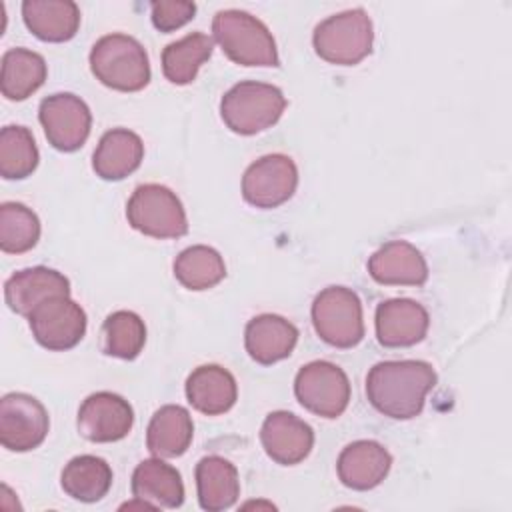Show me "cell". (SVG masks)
Segmentation results:
<instances>
[{"mask_svg":"<svg viewBox=\"0 0 512 512\" xmlns=\"http://www.w3.org/2000/svg\"><path fill=\"white\" fill-rule=\"evenodd\" d=\"M434 386L436 372L424 360H384L366 376L368 402L394 420L416 418Z\"/></svg>","mask_w":512,"mask_h":512,"instance_id":"6da1fadb","label":"cell"},{"mask_svg":"<svg viewBox=\"0 0 512 512\" xmlns=\"http://www.w3.org/2000/svg\"><path fill=\"white\" fill-rule=\"evenodd\" d=\"M212 34L224 54L240 66H278V48L268 26L246 10H218Z\"/></svg>","mask_w":512,"mask_h":512,"instance_id":"7a4b0ae2","label":"cell"},{"mask_svg":"<svg viewBox=\"0 0 512 512\" xmlns=\"http://www.w3.org/2000/svg\"><path fill=\"white\" fill-rule=\"evenodd\" d=\"M90 70L104 86L120 92H138L150 82L146 48L128 34H106L90 50Z\"/></svg>","mask_w":512,"mask_h":512,"instance_id":"3957f363","label":"cell"},{"mask_svg":"<svg viewBox=\"0 0 512 512\" xmlns=\"http://www.w3.org/2000/svg\"><path fill=\"white\" fill-rule=\"evenodd\" d=\"M284 108L286 98L282 90L258 80H242L234 84L220 100V116L224 124L242 136H252L274 126Z\"/></svg>","mask_w":512,"mask_h":512,"instance_id":"277c9868","label":"cell"},{"mask_svg":"<svg viewBox=\"0 0 512 512\" xmlns=\"http://www.w3.org/2000/svg\"><path fill=\"white\" fill-rule=\"evenodd\" d=\"M312 44L322 60L338 66H354L372 52V20L364 8L332 14L316 24Z\"/></svg>","mask_w":512,"mask_h":512,"instance_id":"5b68a950","label":"cell"},{"mask_svg":"<svg viewBox=\"0 0 512 512\" xmlns=\"http://www.w3.org/2000/svg\"><path fill=\"white\" fill-rule=\"evenodd\" d=\"M312 326L334 348H352L364 338L362 302L352 288L328 286L312 302Z\"/></svg>","mask_w":512,"mask_h":512,"instance_id":"8992f818","label":"cell"},{"mask_svg":"<svg viewBox=\"0 0 512 512\" xmlns=\"http://www.w3.org/2000/svg\"><path fill=\"white\" fill-rule=\"evenodd\" d=\"M128 224L152 238H180L188 232V218L180 198L162 184H140L126 204Z\"/></svg>","mask_w":512,"mask_h":512,"instance_id":"52a82bcc","label":"cell"},{"mask_svg":"<svg viewBox=\"0 0 512 512\" xmlns=\"http://www.w3.org/2000/svg\"><path fill=\"white\" fill-rule=\"evenodd\" d=\"M294 394L308 412L322 418H338L350 402V380L340 366L328 360H314L298 370Z\"/></svg>","mask_w":512,"mask_h":512,"instance_id":"ba28073f","label":"cell"},{"mask_svg":"<svg viewBox=\"0 0 512 512\" xmlns=\"http://www.w3.org/2000/svg\"><path fill=\"white\" fill-rule=\"evenodd\" d=\"M38 118L48 138L60 152H74L90 136L92 112L88 104L72 92H56L40 102Z\"/></svg>","mask_w":512,"mask_h":512,"instance_id":"9c48e42d","label":"cell"},{"mask_svg":"<svg viewBox=\"0 0 512 512\" xmlns=\"http://www.w3.org/2000/svg\"><path fill=\"white\" fill-rule=\"evenodd\" d=\"M50 418L44 404L24 392L4 394L0 400V442L10 452H30L48 434Z\"/></svg>","mask_w":512,"mask_h":512,"instance_id":"30bf717a","label":"cell"},{"mask_svg":"<svg viewBox=\"0 0 512 512\" xmlns=\"http://www.w3.org/2000/svg\"><path fill=\"white\" fill-rule=\"evenodd\" d=\"M36 342L48 350L74 348L86 334V312L70 296H54L40 302L28 316Z\"/></svg>","mask_w":512,"mask_h":512,"instance_id":"8fae6325","label":"cell"},{"mask_svg":"<svg viewBox=\"0 0 512 512\" xmlns=\"http://www.w3.org/2000/svg\"><path fill=\"white\" fill-rule=\"evenodd\" d=\"M298 168L286 154H266L252 162L242 176V196L256 208H276L292 198Z\"/></svg>","mask_w":512,"mask_h":512,"instance_id":"7c38bea8","label":"cell"},{"mask_svg":"<svg viewBox=\"0 0 512 512\" xmlns=\"http://www.w3.org/2000/svg\"><path fill=\"white\" fill-rule=\"evenodd\" d=\"M78 432L90 442H118L126 438L134 424V410L120 394L100 390L80 404Z\"/></svg>","mask_w":512,"mask_h":512,"instance_id":"4fadbf2b","label":"cell"},{"mask_svg":"<svg viewBox=\"0 0 512 512\" xmlns=\"http://www.w3.org/2000/svg\"><path fill=\"white\" fill-rule=\"evenodd\" d=\"M260 442L268 458L282 466L300 464L314 446V430L292 412H270L260 428Z\"/></svg>","mask_w":512,"mask_h":512,"instance_id":"5bb4252c","label":"cell"},{"mask_svg":"<svg viewBox=\"0 0 512 512\" xmlns=\"http://www.w3.org/2000/svg\"><path fill=\"white\" fill-rule=\"evenodd\" d=\"M376 338L384 348H406L424 340L428 310L410 298H390L376 306Z\"/></svg>","mask_w":512,"mask_h":512,"instance_id":"9a60e30c","label":"cell"},{"mask_svg":"<svg viewBox=\"0 0 512 512\" xmlns=\"http://www.w3.org/2000/svg\"><path fill=\"white\" fill-rule=\"evenodd\" d=\"M54 296H70V280L48 266H32L14 272L4 282V298L12 312L30 316L44 300Z\"/></svg>","mask_w":512,"mask_h":512,"instance_id":"2e32d148","label":"cell"},{"mask_svg":"<svg viewBox=\"0 0 512 512\" xmlns=\"http://www.w3.org/2000/svg\"><path fill=\"white\" fill-rule=\"evenodd\" d=\"M392 454L376 440H356L342 448L336 472L338 480L352 490H372L390 472Z\"/></svg>","mask_w":512,"mask_h":512,"instance_id":"e0dca14e","label":"cell"},{"mask_svg":"<svg viewBox=\"0 0 512 512\" xmlns=\"http://www.w3.org/2000/svg\"><path fill=\"white\" fill-rule=\"evenodd\" d=\"M368 274L384 286H422L428 280V264L410 242L390 240L370 256Z\"/></svg>","mask_w":512,"mask_h":512,"instance_id":"ac0fdd59","label":"cell"},{"mask_svg":"<svg viewBox=\"0 0 512 512\" xmlns=\"http://www.w3.org/2000/svg\"><path fill=\"white\" fill-rule=\"evenodd\" d=\"M296 342L298 328L278 314L254 316L244 330L246 352L254 362L262 366H270L288 358Z\"/></svg>","mask_w":512,"mask_h":512,"instance_id":"d6986e66","label":"cell"},{"mask_svg":"<svg viewBox=\"0 0 512 512\" xmlns=\"http://www.w3.org/2000/svg\"><path fill=\"white\" fill-rule=\"evenodd\" d=\"M144 158L142 138L128 128H112L102 134L94 154L92 168L96 176L108 182L124 180L140 168Z\"/></svg>","mask_w":512,"mask_h":512,"instance_id":"ffe728a7","label":"cell"},{"mask_svg":"<svg viewBox=\"0 0 512 512\" xmlns=\"http://www.w3.org/2000/svg\"><path fill=\"white\" fill-rule=\"evenodd\" d=\"M186 398L194 410L206 416H218L236 404L238 384L226 368L218 364H202L186 378Z\"/></svg>","mask_w":512,"mask_h":512,"instance_id":"44dd1931","label":"cell"},{"mask_svg":"<svg viewBox=\"0 0 512 512\" xmlns=\"http://www.w3.org/2000/svg\"><path fill=\"white\" fill-rule=\"evenodd\" d=\"M26 28L44 42H66L80 28V8L72 0H24Z\"/></svg>","mask_w":512,"mask_h":512,"instance_id":"7402d4cb","label":"cell"},{"mask_svg":"<svg viewBox=\"0 0 512 512\" xmlns=\"http://www.w3.org/2000/svg\"><path fill=\"white\" fill-rule=\"evenodd\" d=\"M132 496L156 508H178L184 502V482L172 464L158 456L148 458L132 472Z\"/></svg>","mask_w":512,"mask_h":512,"instance_id":"603a6c76","label":"cell"},{"mask_svg":"<svg viewBox=\"0 0 512 512\" xmlns=\"http://www.w3.org/2000/svg\"><path fill=\"white\" fill-rule=\"evenodd\" d=\"M194 424L184 406L166 404L154 412L146 430V448L158 458L182 456L192 444Z\"/></svg>","mask_w":512,"mask_h":512,"instance_id":"cb8c5ba5","label":"cell"},{"mask_svg":"<svg viewBox=\"0 0 512 512\" xmlns=\"http://www.w3.org/2000/svg\"><path fill=\"white\" fill-rule=\"evenodd\" d=\"M196 490L202 510L220 512L234 506L240 496L236 466L216 454L204 456L196 464Z\"/></svg>","mask_w":512,"mask_h":512,"instance_id":"d4e9b609","label":"cell"},{"mask_svg":"<svg viewBox=\"0 0 512 512\" xmlns=\"http://www.w3.org/2000/svg\"><path fill=\"white\" fill-rule=\"evenodd\" d=\"M48 68L42 54L28 48H10L2 54L0 90L8 100H26L46 80Z\"/></svg>","mask_w":512,"mask_h":512,"instance_id":"484cf974","label":"cell"},{"mask_svg":"<svg viewBox=\"0 0 512 512\" xmlns=\"http://www.w3.org/2000/svg\"><path fill=\"white\" fill-rule=\"evenodd\" d=\"M112 478H114L112 468L104 458L82 454V456H74L64 466L60 484L70 498L92 504L102 500L108 494L112 486Z\"/></svg>","mask_w":512,"mask_h":512,"instance_id":"4316f807","label":"cell"},{"mask_svg":"<svg viewBox=\"0 0 512 512\" xmlns=\"http://www.w3.org/2000/svg\"><path fill=\"white\" fill-rule=\"evenodd\" d=\"M214 40L204 32H190L162 50V72L176 86L190 84L200 66L212 56Z\"/></svg>","mask_w":512,"mask_h":512,"instance_id":"83f0119b","label":"cell"},{"mask_svg":"<svg viewBox=\"0 0 512 512\" xmlns=\"http://www.w3.org/2000/svg\"><path fill=\"white\" fill-rule=\"evenodd\" d=\"M174 276L188 290H208L224 280L226 264L212 246L194 244L176 256Z\"/></svg>","mask_w":512,"mask_h":512,"instance_id":"f1b7e54d","label":"cell"},{"mask_svg":"<svg viewBox=\"0 0 512 512\" xmlns=\"http://www.w3.org/2000/svg\"><path fill=\"white\" fill-rule=\"evenodd\" d=\"M146 344L144 320L130 310L112 312L102 324V350L108 356L134 360Z\"/></svg>","mask_w":512,"mask_h":512,"instance_id":"f546056e","label":"cell"},{"mask_svg":"<svg viewBox=\"0 0 512 512\" xmlns=\"http://www.w3.org/2000/svg\"><path fill=\"white\" fill-rule=\"evenodd\" d=\"M38 148L26 126L10 124L0 132V174L6 180L28 178L38 166Z\"/></svg>","mask_w":512,"mask_h":512,"instance_id":"4dcf8cb0","label":"cell"},{"mask_svg":"<svg viewBox=\"0 0 512 512\" xmlns=\"http://www.w3.org/2000/svg\"><path fill=\"white\" fill-rule=\"evenodd\" d=\"M40 240V220L32 208L22 202H4L0 206V250L22 254Z\"/></svg>","mask_w":512,"mask_h":512,"instance_id":"1f68e13d","label":"cell"},{"mask_svg":"<svg viewBox=\"0 0 512 512\" xmlns=\"http://www.w3.org/2000/svg\"><path fill=\"white\" fill-rule=\"evenodd\" d=\"M196 14V4L186 0H160L150 4L152 24L160 32H172L188 24Z\"/></svg>","mask_w":512,"mask_h":512,"instance_id":"d6a6232c","label":"cell"}]
</instances>
